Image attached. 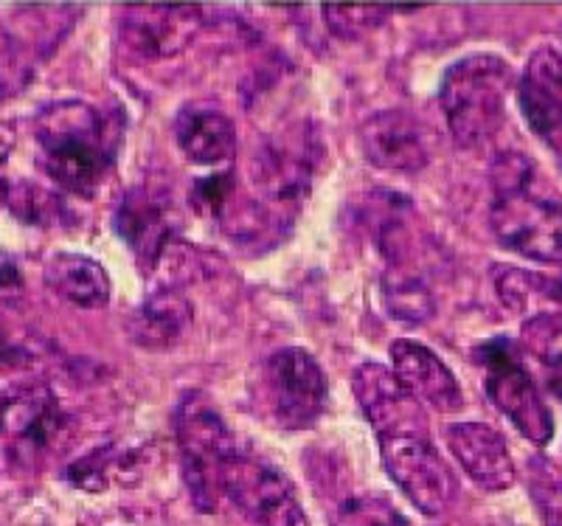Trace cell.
I'll return each mask as SVG.
<instances>
[{
    "label": "cell",
    "instance_id": "1",
    "mask_svg": "<svg viewBox=\"0 0 562 526\" xmlns=\"http://www.w3.org/2000/svg\"><path fill=\"white\" fill-rule=\"evenodd\" d=\"M45 172L65 192L93 198L113 169L122 130L88 102L45 104L32 124Z\"/></svg>",
    "mask_w": 562,
    "mask_h": 526
},
{
    "label": "cell",
    "instance_id": "2",
    "mask_svg": "<svg viewBox=\"0 0 562 526\" xmlns=\"http://www.w3.org/2000/svg\"><path fill=\"white\" fill-rule=\"evenodd\" d=\"M490 225L504 248L535 262H562V203L540 189V172L518 149L492 164Z\"/></svg>",
    "mask_w": 562,
    "mask_h": 526
},
{
    "label": "cell",
    "instance_id": "3",
    "mask_svg": "<svg viewBox=\"0 0 562 526\" xmlns=\"http://www.w3.org/2000/svg\"><path fill=\"white\" fill-rule=\"evenodd\" d=\"M512 68L495 54H470L445 71L439 99L445 119L461 147H479L504 122Z\"/></svg>",
    "mask_w": 562,
    "mask_h": 526
},
{
    "label": "cell",
    "instance_id": "4",
    "mask_svg": "<svg viewBox=\"0 0 562 526\" xmlns=\"http://www.w3.org/2000/svg\"><path fill=\"white\" fill-rule=\"evenodd\" d=\"M175 434H178L180 465L194 507L200 513H214L223 495V468L231 450L237 448V437L231 434L211 400L200 392L180 398L175 409Z\"/></svg>",
    "mask_w": 562,
    "mask_h": 526
},
{
    "label": "cell",
    "instance_id": "5",
    "mask_svg": "<svg viewBox=\"0 0 562 526\" xmlns=\"http://www.w3.org/2000/svg\"><path fill=\"white\" fill-rule=\"evenodd\" d=\"M223 495L259 526H310L293 482L248 445L231 450L223 468Z\"/></svg>",
    "mask_w": 562,
    "mask_h": 526
},
{
    "label": "cell",
    "instance_id": "6",
    "mask_svg": "<svg viewBox=\"0 0 562 526\" xmlns=\"http://www.w3.org/2000/svg\"><path fill=\"white\" fill-rule=\"evenodd\" d=\"M259 405L273 425L310 428L326 409V374L307 349L288 347L270 355L259 372Z\"/></svg>",
    "mask_w": 562,
    "mask_h": 526
},
{
    "label": "cell",
    "instance_id": "7",
    "mask_svg": "<svg viewBox=\"0 0 562 526\" xmlns=\"http://www.w3.org/2000/svg\"><path fill=\"white\" fill-rule=\"evenodd\" d=\"M475 360L484 366V389L490 403L509 417L526 439L535 445L549 443L554 434V419L537 392L535 380L526 372L518 344L509 338H492L475 349Z\"/></svg>",
    "mask_w": 562,
    "mask_h": 526
},
{
    "label": "cell",
    "instance_id": "8",
    "mask_svg": "<svg viewBox=\"0 0 562 526\" xmlns=\"http://www.w3.org/2000/svg\"><path fill=\"white\" fill-rule=\"evenodd\" d=\"M321 147L313 130H293L276 135L254 158V189L256 203L279 223L290 220L295 205L310 194L315 158Z\"/></svg>",
    "mask_w": 562,
    "mask_h": 526
},
{
    "label": "cell",
    "instance_id": "9",
    "mask_svg": "<svg viewBox=\"0 0 562 526\" xmlns=\"http://www.w3.org/2000/svg\"><path fill=\"white\" fill-rule=\"evenodd\" d=\"M380 456L391 482L408 495L419 513L436 518L453 507L459 484L428 437L380 439Z\"/></svg>",
    "mask_w": 562,
    "mask_h": 526
},
{
    "label": "cell",
    "instance_id": "10",
    "mask_svg": "<svg viewBox=\"0 0 562 526\" xmlns=\"http://www.w3.org/2000/svg\"><path fill=\"white\" fill-rule=\"evenodd\" d=\"M351 389L360 411L380 439L428 437V417L419 400L383 363H360L351 374Z\"/></svg>",
    "mask_w": 562,
    "mask_h": 526
},
{
    "label": "cell",
    "instance_id": "11",
    "mask_svg": "<svg viewBox=\"0 0 562 526\" xmlns=\"http://www.w3.org/2000/svg\"><path fill=\"white\" fill-rule=\"evenodd\" d=\"M518 104L531 133L554 153L562 167V54L537 48L518 82Z\"/></svg>",
    "mask_w": 562,
    "mask_h": 526
},
{
    "label": "cell",
    "instance_id": "12",
    "mask_svg": "<svg viewBox=\"0 0 562 526\" xmlns=\"http://www.w3.org/2000/svg\"><path fill=\"white\" fill-rule=\"evenodd\" d=\"M358 138L363 158L378 169L416 175L430 161L425 130L408 110H380L360 124Z\"/></svg>",
    "mask_w": 562,
    "mask_h": 526
},
{
    "label": "cell",
    "instance_id": "13",
    "mask_svg": "<svg viewBox=\"0 0 562 526\" xmlns=\"http://www.w3.org/2000/svg\"><path fill=\"white\" fill-rule=\"evenodd\" d=\"M200 7H127L122 18V40L147 59H167L183 54L203 29Z\"/></svg>",
    "mask_w": 562,
    "mask_h": 526
},
{
    "label": "cell",
    "instance_id": "14",
    "mask_svg": "<svg viewBox=\"0 0 562 526\" xmlns=\"http://www.w3.org/2000/svg\"><path fill=\"white\" fill-rule=\"evenodd\" d=\"M115 232L133 248L135 257L147 270H158L164 257L178 243V228L172 223V203L153 187L130 189L115 212Z\"/></svg>",
    "mask_w": 562,
    "mask_h": 526
},
{
    "label": "cell",
    "instance_id": "15",
    "mask_svg": "<svg viewBox=\"0 0 562 526\" xmlns=\"http://www.w3.org/2000/svg\"><path fill=\"white\" fill-rule=\"evenodd\" d=\"M448 448L470 479L490 493L509 490L518 479L506 439L486 423H459L448 430Z\"/></svg>",
    "mask_w": 562,
    "mask_h": 526
},
{
    "label": "cell",
    "instance_id": "16",
    "mask_svg": "<svg viewBox=\"0 0 562 526\" xmlns=\"http://www.w3.org/2000/svg\"><path fill=\"white\" fill-rule=\"evenodd\" d=\"M389 355L391 363H394V374L403 380L405 389L419 403H428L430 409L441 411V414H453L464 405V392H461L456 374L425 344L396 338L391 344Z\"/></svg>",
    "mask_w": 562,
    "mask_h": 526
},
{
    "label": "cell",
    "instance_id": "17",
    "mask_svg": "<svg viewBox=\"0 0 562 526\" xmlns=\"http://www.w3.org/2000/svg\"><path fill=\"white\" fill-rule=\"evenodd\" d=\"M65 430V414L45 385H26L9 398L3 434L18 450L43 454L52 448Z\"/></svg>",
    "mask_w": 562,
    "mask_h": 526
},
{
    "label": "cell",
    "instance_id": "18",
    "mask_svg": "<svg viewBox=\"0 0 562 526\" xmlns=\"http://www.w3.org/2000/svg\"><path fill=\"white\" fill-rule=\"evenodd\" d=\"M175 135L192 164H223L237 153V130L225 113L203 104H186L175 119Z\"/></svg>",
    "mask_w": 562,
    "mask_h": 526
},
{
    "label": "cell",
    "instance_id": "19",
    "mask_svg": "<svg viewBox=\"0 0 562 526\" xmlns=\"http://www.w3.org/2000/svg\"><path fill=\"white\" fill-rule=\"evenodd\" d=\"M192 324V304L178 288H158L130 313L127 333L138 347H169Z\"/></svg>",
    "mask_w": 562,
    "mask_h": 526
},
{
    "label": "cell",
    "instance_id": "20",
    "mask_svg": "<svg viewBox=\"0 0 562 526\" xmlns=\"http://www.w3.org/2000/svg\"><path fill=\"white\" fill-rule=\"evenodd\" d=\"M45 284L74 307H104L113 293V282L102 262L85 254H57L45 265Z\"/></svg>",
    "mask_w": 562,
    "mask_h": 526
},
{
    "label": "cell",
    "instance_id": "21",
    "mask_svg": "<svg viewBox=\"0 0 562 526\" xmlns=\"http://www.w3.org/2000/svg\"><path fill=\"white\" fill-rule=\"evenodd\" d=\"M492 288L512 313L529 315V318L560 313L562 307V284L546 273H537V270L495 265L492 268Z\"/></svg>",
    "mask_w": 562,
    "mask_h": 526
},
{
    "label": "cell",
    "instance_id": "22",
    "mask_svg": "<svg viewBox=\"0 0 562 526\" xmlns=\"http://www.w3.org/2000/svg\"><path fill=\"white\" fill-rule=\"evenodd\" d=\"M385 313L396 322L425 324L434 318L436 302L428 282L411 268H389L383 277Z\"/></svg>",
    "mask_w": 562,
    "mask_h": 526
},
{
    "label": "cell",
    "instance_id": "23",
    "mask_svg": "<svg viewBox=\"0 0 562 526\" xmlns=\"http://www.w3.org/2000/svg\"><path fill=\"white\" fill-rule=\"evenodd\" d=\"M9 212L23 225L34 228H68L74 225L68 203L52 189L32 183V180H18L9 189Z\"/></svg>",
    "mask_w": 562,
    "mask_h": 526
},
{
    "label": "cell",
    "instance_id": "24",
    "mask_svg": "<svg viewBox=\"0 0 562 526\" xmlns=\"http://www.w3.org/2000/svg\"><path fill=\"white\" fill-rule=\"evenodd\" d=\"M130 468H135L133 454H119L115 448H99L82 456L77 465L68 468V479L88 493H104L113 479H124Z\"/></svg>",
    "mask_w": 562,
    "mask_h": 526
},
{
    "label": "cell",
    "instance_id": "25",
    "mask_svg": "<svg viewBox=\"0 0 562 526\" xmlns=\"http://www.w3.org/2000/svg\"><path fill=\"white\" fill-rule=\"evenodd\" d=\"M524 347L535 355L549 372H562V310L526 318Z\"/></svg>",
    "mask_w": 562,
    "mask_h": 526
},
{
    "label": "cell",
    "instance_id": "26",
    "mask_svg": "<svg viewBox=\"0 0 562 526\" xmlns=\"http://www.w3.org/2000/svg\"><path fill=\"white\" fill-rule=\"evenodd\" d=\"M333 526H408V518L383 495H355L340 504Z\"/></svg>",
    "mask_w": 562,
    "mask_h": 526
},
{
    "label": "cell",
    "instance_id": "27",
    "mask_svg": "<svg viewBox=\"0 0 562 526\" xmlns=\"http://www.w3.org/2000/svg\"><path fill=\"white\" fill-rule=\"evenodd\" d=\"M529 493L535 499V507L543 515L546 526H562V475L543 456L531 459Z\"/></svg>",
    "mask_w": 562,
    "mask_h": 526
},
{
    "label": "cell",
    "instance_id": "28",
    "mask_svg": "<svg viewBox=\"0 0 562 526\" xmlns=\"http://www.w3.org/2000/svg\"><path fill=\"white\" fill-rule=\"evenodd\" d=\"M321 12H324L326 26L333 29V34L344 40H355L366 29L383 23L385 14L414 12V7H335V3H329Z\"/></svg>",
    "mask_w": 562,
    "mask_h": 526
},
{
    "label": "cell",
    "instance_id": "29",
    "mask_svg": "<svg viewBox=\"0 0 562 526\" xmlns=\"http://www.w3.org/2000/svg\"><path fill=\"white\" fill-rule=\"evenodd\" d=\"M23 295V279L12 259L0 250V302L14 304Z\"/></svg>",
    "mask_w": 562,
    "mask_h": 526
},
{
    "label": "cell",
    "instance_id": "30",
    "mask_svg": "<svg viewBox=\"0 0 562 526\" xmlns=\"http://www.w3.org/2000/svg\"><path fill=\"white\" fill-rule=\"evenodd\" d=\"M0 363H7V366L29 363V355L23 352L20 347H14L12 340L7 338V329H3V324H0Z\"/></svg>",
    "mask_w": 562,
    "mask_h": 526
},
{
    "label": "cell",
    "instance_id": "31",
    "mask_svg": "<svg viewBox=\"0 0 562 526\" xmlns=\"http://www.w3.org/2000/svg\"><path fill=\"white\" fill-rule=\"evenodd\" d=\"M12 147H14V133L9 127H0V164H7Z\"/></svg>",
    "mask_w": 562,
    "mask_h": 526
},
{
    "label": "cell",
    "instance_id": "32",
    "mask_svg": "<svg viewBox=\"0 0 562 526\" xmlns=\"http://www.w3.org/2000/svg\"><path fill=\"white\" fill-rule=\"evenodd\" d=\"M445 526H509V524H498V521H453V524Z\"/></svg>",
    "mask_w": 562,
    "mask_h": 526
},
{
    "label": "cell",
    "instance_id": "33",
    "mask_svg": "<svg viewBox=\"0 0 562 526\" xmlns=\"http://www.w3.org/2000/svg\"><path fill=\"white\" fill-rule=\"evenodd\" d=\"M549 389L557 398H562V372H549Z\"/></svg>",
    "mask_w": 562,
    "mask_h": 526
},
{
    "label": "cell",
    "instance_id": "34",
    "mask_svg": "<svg viewBox=\"0 0 562 526\" xmlns=\"http://www.w3.org/2000/svg\"><path fill=\"white\" fill-rule=\"evenodd\" d=\"M9 398H12V394H7V392H3V389H0V434H3V419H7Z\"/></svg>",
    "mask_w": 562,
    "mask_h": 526
},
{
    "label": "cell",
    "instance_id": "35",
    "mask_svg": "<svg viewBox=\"0 0 562 526\" xmlns=\"http://www.w3.org/2000/svg\"><path fill=\"white\" fill-rule=\"evenodd\" d=\"M9 183L7 180H0V209H3V205H9Z\"/></svg>",
    "mask_w": 562,
    "mask_h": 526
}]
</instances>
